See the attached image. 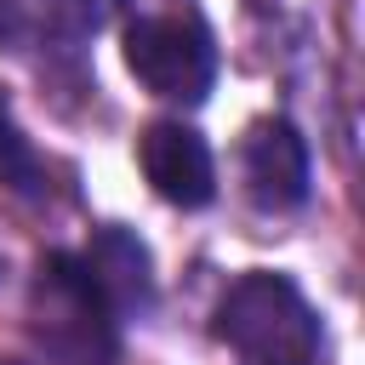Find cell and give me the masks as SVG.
Listing matches in <instances>:
<instances>
[{"mask_svg": "<svg viewBox=\"0 0 365 365\" xmlns=\"http://www.w3.org/2000/svg\"><path fill=\"white\" fill-rule=\"evenodd\" d=\"M217 336L251 365H319V319L285 274H240L217 302Z\"/></svg>", "mask_w": 365, "mask_h": 365, "instance_id": "6da1fadb", "label": "cell"}, {"mask_svg": "<svg viewBox=\"0 0 365 365\" xmlns=\"http://www.w3.org/2000/svg\"><path fill=\"white\" fill-rule=\"evenodd\" d=\"M29 314H34V336L63 365H108L114 359V308L103 302V291L80 257L51 251L40 262Z\"/></svg>", "mask_w": 365, "mask_h": 365, "instance_id": "7a4b0ae2", "label": "cell"}, {"mask_svg": "<svg viewBox=\"0 0 365 365\" xmlns=\"http://www.w3.org/2000/svg\"><path fill=\"white\" fill-rule=\"evenodd\" d=\"M125 68L165 103H200L217 80V46L200 17H137L125 29Z\"/></svg>", "mask_w": 365, "mask_h": 365, "instance_id": "3957f363", "label": "cell"}, {"mask_svg": "<svg viewBox=\"0 0 365 365\" xmlns=\"http://www.w3.org/2000/svg\"><path fill=\"white\" fill-rule=\"evenodd\" d=\"M137 160H143V177L148 188L165 200V205H182V211H200L211 205L217 194V165H211V148L194 125L182 120H154L143 137H137Z\"/></svg>", "mask_w": 365, "mask_h": 365, "instance_id": "277c9868", "label": "cell"}, {"mask_svg": "<svg viewBox=\"0 0 365 365\" xmlns=\"http://www.w3.org/2000/svg\"><path fill=\"white\" fill-rule=\"evenodd\" d=\"M240 177L251 205L262 211H297L308 200V143L291 120H257L240 143Z\"/></svg>", "mask_w": 365, "mask_h": 365, "instance_id": "5b68a950", "label": "cell"}, {"mask_svg": "<svg viewBox=\"0 0 365 365\" xmlns=\"http://www.w3.org/2000/svg\"><path fill=\"white\" fill-rule=\"evenodd\" d=\"M80 262H86V274L97 279V291H103V302L114 308V319L148 308V297H154V274H148V251H143L137 234H125V228L108 222V228L91 234V245H86Z\"/></svg>", "mask_w": 365, "mask_h": 365, "instance_id": "8992f818", "label": "cell"}, {"mask_svg": "<svg viewBox=\"0 0 365 365\" xmlns=\"http://www.w3.org/2000/svg\"><path fill=\"white\" fill-rule=\"evenodd\" d=\"M103 23V0H0V51L80 40Z\"/></svg>", "mask_w": 365, "mask_h": 365, "instance_id": "52a82bcc", "label": "cell"}, {"mask_svg": "<svg viewBox=\"0 0 365 365\" xmlns=\"http://www.w3.org/2000/svg\"><path fill=\"white\" fill-rule=\"evenodd\" d=\"M0 188H11V194H46V160L34 154V143L23 137V125H17V114H11V97H6V86H0Z\"/></svg>", "mask_w": 365, "mask_h": 365, "instance_id": "ba28073f", "label": "cell"}]
</instances>
